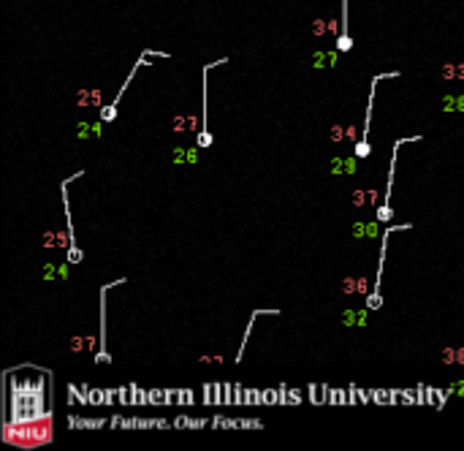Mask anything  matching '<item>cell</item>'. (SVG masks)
I'll list each match as a JSON object with an SVG mask.
<instances>
[{"label":"cell","mask_w":464,"mask_h":451,"mask_svg":"<svg viewBox=\"0 0 464 451\" xmlns=\"http://www.w3.org/2000/svg\"><path fill=\"white\" fill-rule=\"evenodd\" d=\"M49 372L38 370L35 378H11L6 372V400H3V424H27V421L52 416L49 400L44 394V383Z\"/></svg>","instance_id":"1"},{"label":"cell","mask_w":464,"mask_h":451,"mask_svg":"<svg viewBox=\"0 0 464 451\" xmlns=\"http://www.w3.org/2000/svg\"><path fill=\"white\" fill-rule=\"evenodd\" d=\"M399 76V71H391V74H375L372 82H369V103H366V120H364V131H361V139L356 141L353 147V155L361 160L366 158L369 152H372V145H369V122H372V103H375V93H377V84H380L383 79H396Z\"/></svg>","instance_id":"2"},{"label":"cell","mask_w":464,"mask_h":451,"mask_svg":"<svg viewBox=\"0 0 464 451\" xmlns=\"http://www.w3.org/2000/svg\"><path fill=\"white\" fill-rule=\"evenodd\" d=\"M82 174H84V171H76V174H73V177H68V179H63V182H60V193H63V204H65V231H68V250H65V261H68V264H82V258H84L82 247L76 245V237H73L71 207H68V182L79 179Z\"/></svg>","instance_id":"3"},{"label":"cell","mask_w":464,"mask_h":451,"mask_svg":"<svg viewBox=\"0 0 464 451\" xmlns=\"http://www.w3.org/2000/svg\"><path fill=\"white\" fill-rule=\"evenodd\" d=\"M423 136H413V139H396L394 141V150H391V169H388V185H385V199L383 204L377 207V223H391L394 218V209H391V188H394V169H396V155H399L402 145H407V141H421Z\"/></svg>","instance_id":"4"},{"label":"cell","mask_w":464,"mask_h":451,"mask_svg":"<svg viewBox=\"0 0 464 451\" xmlns=\"http://www.w3.org/2000/svg\"><path fill=\"white\" fill-rule=\"evenodd\" d=\"M223 63H228V57H223V60H217V63H206L204 74H201V95H204V98H201V131H198V136H196L198 139L196 145L201 150H206L212 145V133H209V128H206V74H209L215 65H223Z\"/></svg>","instance_id":"5"},{"label":"cell","mask_w":464,"mask_h":451,"mask_svg":"<svg viewBox=\"0 0 464 451\" xmlns=\"http://www.w3.org/2000/svg\"><path fill=\"white\" fill-rule=\"evenodd\" d=\"M149 55H152V52H149V49H144V52H141V57H139V60H136V65H133V71H130V74H128V79H125V82H122V87H120V93L114 95V101H111V103H109V106H103V109H101V120H103V122H111V120H114V114H117V106H120V98H122V95H125V90H128V84H130V82H133V76H136V71H139V68H141V65H144V63H147V57H149Z\"/></svg>","instance_id":"6"},{"label":"cell","mask_w":464,"mask_h":451,"mask_svg":"<svg viewBox=\"0 0 464 451\" xmlns=\"http://www.w3.org/2000/svg\"><path fill=\"white\" fill-rule=\"evenodd\" d=\"M122 283H125V277H120V280H114V283H109V285H103V288H101V351H98V362L101 364L111 362L109 351H106V291H111L114 285H122Z\"/></svg>","instance_id":"7"},{"label":"cell","mask_w":464,"mask_h":451,"mask_svg":"<svg viewBox=\"0 0 464 451\" xmlns=\"http://www.w3.org/2000/svg\"><path fill=\"white\" fill-rule=\"evenodd\" d=\"M337 49L339 52H350L353 49V38L347 33V0H342V30L337 35Z\"/></svg>","instance_id":"8"}]
</instances>
